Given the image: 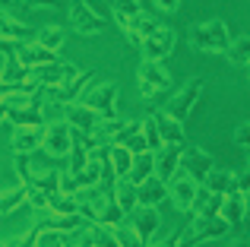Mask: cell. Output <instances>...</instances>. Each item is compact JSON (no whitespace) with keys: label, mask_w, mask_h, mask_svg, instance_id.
I'll return each instance as SVG.
<instances>
[{"label":"cell","mask_w":250,"mask_h":247,"mask_svg":"<svg viewBox=\"0 0 250 247\" xmlns=\"http://www.w3.org/2000/svg\"><path fill=\"white\" fill-rule=\"evenodd\" d=\"M63 121H67L73 130H80V133L92 136V140H95L98 130H102V118H98V114L92 111L89 105H83V102H73V105H67V111H63ZM95 143H98V140H95ZM98 146H102V143H98Z\"/></svg>","instance_id":"10"},{"label":"cell","mask_w":250,"mask_h":247,"mask_svg":"<svg viewBox=\"0 0 250 247\" xmlns=\"http://www.w3.org/2000/svg\"><path fill=\"white\" fill-rule=\"evenodd\" d=\"M140 124H143V140H146L149 152H159L162 149V136H159V127H155V114L149 111L146 121H140Z\"/></svg>","instance_id":"31"},{"label":"cell","mask_w":250,"mask_h":247,"mask_svg":"<svg viewBox=\"0 0 250 247\" xmlns=\"http://www.w3.org/2000/svg\"><path fill=\"white\" fill-rule=\"evenodd\" d=\"M111 10H114V13H124V16H140V13H143V3H140V0H111Z\"/></svg>","instance_id":"36"},{"label":"cell","mask_w":250,"mask_h":247,"mask_svg":"<svg viewBox=\"0 0 250 247\" xmlns=\"http://www.w3.org/2000/svg\"><path fill=\"white\" fill-rule=\"evenodd\" d=\"M13 54H16V61L22 63L25 70L44 67V63H57V54H54V51L42 48L38 41H22V44H13Z\"/></svg>","instance_id":"14"},{"label":"cell","mask_w":250,"mask_h":247,"mask_svg":"<svg viewBox=\"0 0 250 247\" xmlns=\"http://www.w3.org/2000/svg\"><path fill=\"white\" fill-rule=\"evenodd\" d=\"M155 174V152H140V155H133V168H130V174H127V181L130 184H143L146 178H152Z\"/></svg>","instance_id":"24"},{"label":"cell","mask_w":250,"mask_h":247,"mask_svg":"<svg viewBox=\"0 0 250 247\" xmlns=\"http://www.w3.org/2000/svg\"><path fill=\"white\" fill-rule=\"evenodd\" d=\"M3 63H6V51H0V73H3Z\"/></svg>","instance_id":"45"},{"label":"cell","mask_w":250,"mask_h":247,"mask_svg":"<svg viewBox=\"0 0 250 247\" xmlns=\"http://www.w3.org/2000/svg\"><path fill=\"white\" fill-rule=\"evenodd\" d=\"M238 190L244 193V197L250 193V165L244 168V171H238Z\"/></svg>","instance_id":"38"},{"label":"cell","mask_w":250,"mask_h":247,"mask_svg":"<svg viewBox=\"0 0 250 247\" xmlns=\"http://www.w3.org/2000/svg\"><path fill=\"white\" fill-rule=\"evenodd\" d=\"M130 225H133V231L140 235V241L149 247V241H152V235L159 231V225H162V216H159V209L155 206H136L133 212H130Z\"/></svg>","instance_id":"13"},{"label":"cell","mask_w":250,"mask_h":247,"mask_svg":"<svg viewBox=\"0 0 250 247\" xmlns=\"http://www.w3.org/2000/svg\"><path fill=\"white\" fill-rule=\"evenodd\" d=\"M44 143V127H16L10 136L13 155H32Z\"/></svg>","instance_id":"17"},{"label":"cell","mask_w":250,"mask_h":247,"mask_svg":"<svg viewBox=\"0 0 250 247\" xmlns=\"http://www.w3.org/2000/svg\"><path fill=\"white\" fill-rule=\"evenodd\" d=\"M247 165H250V149H247Z\"/></svg>","instance_id":"47"},{"label":"cell","mask_w":250,"mask_h":247,"mask_svg":"<svg viewBox=\"0 0 250 247\" xmlns=\"http://www.w3.org/2000/svg\"><path fill=\"white\" fill-rule=\"evenodd\" d=\"M61 247H73V235H70V238H67V241H63Z\"/></svg>","instance_id":"46"},{"label":"cell","mask_w":250,"mask_h":247,"mask_svg":"<svg viewBox=\"0 0 250 247\" xmlns=\"http://www.w3.org/2000/svg\"><path fill=\"white\" fill-rule=\"evenodd\" d=\"M234 146L250 149V121H247V124H241V127L234 130Z\"/></svg>","instance_id":"37"},{"label":"cell","mask_w":250,"mask_h":247,"mask_svg":"<svg viewBox=\"0 0 250 247\" xmlns=\"http://www.w3.org/2000/svg\"><path fill=\"white\" fill-rule=\"evenodd\" d=\"M203 187H206L209 193L228 197V193L238 190V171H228V168H212V171L203 178Z\"/></svg>","instance_id":"21"},{"label":"cell","mask_w":250,"mask_h":247,"mask_svg":"<svg viewBox=\"0 0 250 247\" xmlns=\"http://www.w3.org/2000/svg\"><path fill=\"white\" fill-rule=\"evenodd\" d=\"M181 149L184 146H162L155 152V178L159 181L171 184L177 178V171H181Z\"/></svg>","instance_id":"18"},{"label":"cell","mask_w":250,"mask_h":247,"mask_svg":"<svg viewBox=\"0 0 250 247\" xmlns=\"http://www.w3.org/2000/svg\"><path fill=\"white\" fill-rule=\"evenodd\" d=\"M48 209L54 212V216H76V193H67V190L51 193Z\"/></svg>","instance_id":"28"},{"label":"cell","mask_w":250,"mask_h":247,"mask_svg":"<svg viewBox=\"0 0 250 247\" xmlns=\"http://www.w3.org/2000/svg\"><path fill=\"white\" fill-rule=\"evenodd\" d=\"M212 168H215V159L209 152H203V149H196V146L181 149V174H190L193 181L203 184V178H206Z\"/></svg>","instance_id":"12"},{"label":"cell","mask_w":250,"mask_h":247,"mask_svg":"<svg viewBox=\"0 0 250 247\" xmlns=\"http://www.w3.org/2000/svg\"><path fill=\"white\" fill-rule=\"evenodd\" d=\"M234 247H250V238H238V241H234Z\"/></svg>","instance_id":"43"},{"label":"cell","mask_w":250,"mask_h":247,"mask_svg":"<svg viewBox=\"0 0 250 247\" xmlns=\"http://www.w3.org/2000/svg\"><path fill=\"white\" fill-rule=\"evenodd\" d=\"M76 73H80L76 63L57 61V63H44V67L32 70V82H38V86H44V89H57V86H63V82H67L70 76H76Z\"/></svg>","instance_id":"11"},{"label":"cell","mask_w":250,"mask_h":247,"mask_svg":"<svg viewBox=\"0 0 250 247\" xmlns=\"http://www.w3.org/2000/svg\"><path fill=\"white\" fill-rule=\"evenodd\" d=\"M200 95H203V80H200V76H193V80H190L187 86H184L181 92H177L174 99H171L168 105H165V114H168V118H174V121H181V124H184V121L190 118V111L196 108Z\"/></svg>","instance_id":"5"},{"label":"cell","mask_w":250,"mask_h":247,"mask_svg":"<svg viewBox=\"0 0 250 247\" xmlns=\"http://www.w3.org/2000/svg\"><path fill=\"white\" fill-rule=\"evenodd\" d=\"M35 38V32H32V25L19 22L16 16H10V13H0V41H32Z\"/></svg>","instance_id":"23"},{"label":"cell","mask_w":250,"mask_h":247,"mask_svg":"<svg viewBox=\"0 0 250 247\" xmlns=\"http://www.w3.org/2000/svg\"><path fill=\"white\" fill-rule=\"evenodd\" d=\"M63 38H67V32H63L61 25H44V29H38V32H35V41L42 44V48L54 51V54L63 48Z\"/></svg>","instance_id":"27"},{"label":"cell","mask_w":250,"mask_h":247,"mask_svg":"<svg viewBox=\"0 0 250 247\" xmlns=\"http://www.w3.org/2000/svg\"><path fill=\"white\" fill-rule=\"evenodd\" d=\"M13 3H22L25 6V0H0V6H13Z\"/></svg>","instance_id":"44"},{"label":"cell","mask_w":250,"mask_h":247,"mask_svg":"<svg viewBox=\"0 0 250 247\" xmlns=\"http://www.w3.org/2000/svg\"><path fill=\"white\" fill-rule=\"evenodd\" d=\"M228 61H234V63H250V35H241V38H234L231 44H228Z\"/></svg>","instance_id":"30"},{"label":"cell","mask_w":250,"mask_h":247,"mask_svg":"<svg viewBox=\"0 0 250 247\" xmlns=\"http://www.w3.org/2000/svg\"><path fill=\"white\" fill-rule=\"evenodd\" d=\"M73 247H95V241H92V231L85 228V231H80V235H76V244Z\"/></svg>","instance_id":"39"},{"label":"cell","mask_w":250,"mask_h":247,"mask_svg":"<svg viewBox=\"0 0 250 247\" xmlns=\"http://www.w3.org/2000/svg\"><path fill=\"white\" fill-rule=\"evenodd\" d=\"M174 48H177V32L171 29V25H165V22H162L159 29H155L152 35L140 44L143 61H155V63H162L165 57H171V51H174Z\"/></svg>","instance_id":"4"},{"label":"cell","mask_w":250,"mask_h":247,"mask_svg":"<svg viewBox=\"0 0 250 247\" xmlns=\"http://www.w3.org/2000/svg\"><path fill=\"white\" fill-rule=\"evenodd\" d=\"M124 222H127V219H124ZM124 222H117L114 228H111V231H114V238H117V244H121V247H146V244L140 241V235L133 231V225H124Z\"/></svg>","instance_id":"32"},{"label":"cell","mask_w":250,"mask_h":247,"mask_svg":"<svg viewBox=\"0 0 250 247\" xmlns=\"http://www.w3.org/2000/svg\"><path fill=\"white\" fill-rule=\"evenodd\" d=\"M6 111H10V105H6V102H0V121H6Z\"/></svg>","instance_id":"42"},{"label":"cell","mask_w":250,"mask_h":247,"mask_svg":"<svg viewBox=\"0 0 250 247\" xmlns=\"http://www.w3.org/2000/svg\"><path fill=\"white\" fill-rule=\"evenodd\" d=\"M181 235H184V225L174 231V235H168V238H165V241H162L159 247H181Z\"/></svg>","instance_id":"40"},{"label":"cell","mask_w":250,"mask_h":247,"mask_svg":"<svg viewBox=\"0 0 250 247\" xmlns=\"http://www.w3.org/2000/svg\"><path fill=\"white\" fill-rule=\"evenodd\" d=\"M165 200H168V184L159 181L155 174L146 178L143 184H136V203H140V206H155V209H159Z\"/></svg>","instance_id":"20"},{"label":"cell","mask_w":250,"mask_h":247,"mask_svg":"<svg viewBox=\"0 0 250 247\" xmlns=\"http://www.w3.org/2000/svg\"><path fill=\"white\" fill-rule=\"evenodd\" d=\"M219 216L225 219L228 225H231V231L241 228V225H244V219H247V197H244L241 190L228 193L225 203H222V212H219Z\"/></svg>","instance_id":"22"},{"label":"cell","mask_w":250,"mask_h":247,"mask_svg":"<svg viewBox=\"0 0 250 247\" xmlns=\"http://www.w3.org/2000/svg\"><path fill=\"white\" fill-rule=\"evenodd\" d=\"M0 247H6V244H3V241H0Z\"/></svg>","instance_id":"48"},{"label":"cell","mask_w":250,"mask_h":247,"mask_svg":"<svg viewBox=\"0 0 250 247\" xmlns=\"http://www.w3.org/2000/svg\"><path fill=\"white\" fill-rule=\"evenodd\" d=\"M190 44L196 51H209V54H228V44H231V35H228V25L222 19H206V22H196L190 29Z\"/></svg>","instance_id":"2"},{"label":"cell","mask_w":250,"mask_h":247,"mask_svg":"<svg viewBox=\"0 0 250 247\" xmlns=\"http://www.w3.org/2000/svg\"><path fill=\"white\" fill-rule=\"evenodd\" d=\"M247 212H250V203H247Z\"/></svg>","instance_id":"49"},{"label":"cell","mask_w":250,"mask_h":247,"mask_svg":"<svg viewBox=\"0 0 250 247\" xmlns=\"http://www.w3.org/2000/svg\"><path fill=\"white\" fill-rule=\"evenodd\" d=\"M48 193L44 190H38V187H25V203L32 206L35 212H48Z\"/></svg>","instance_id":"35"},{"label":"cell","mask_w":250,"mask_h":247,"mask_svg":"<svg viewBox=\"0 0 250 247\" xmlns=\"http://www.w3.org/2000/svg\"><path fill=\"white\" fill-rule=\"evenodd\" d=\"M247 70H250V63H247Z\"/></svg>","instance_id":"50"},{"label":"cell","mask_w":250,"mask_h":247,"mask_svg":"<svg viewBox=\"0 0 250 247\" xmlns=\"http://www.w3.org/2000/svg\"><path fill=\"white\" fill-rule=\"evenodd\" d=\"M114 200H117V206L124 209V216H130V212L140 206V203H136V187L130 184L127 178H121V181L114 184Z\"/></svg>","instance_id":"26"},{"label":"cell","mask_w":250,"mask_h":247,"mask_svg":"<svg viewBox=\"0 0 250 247\" xmlns=\"http://www.w3.org/2000/svg\"><path fill=\"white\" fill-rule=\"evenodd\" d=\"M136 80H140V95L146 99L149 111H155V105L162 102V95L171 92V76L162 63L155 61H143L140 70H136Z\"/></svg>","instance_id":"1"},{"label":"cell","mask_w":250,"mask_h":247,"mask_svg":"<svg viewBox=\"0 0 250 247\" xmlns=\"http://www.w3.org/2000/svg\"><path fill=\"white\" fill-rule=\"evenodd\" d=\"M80 102L89 105L102 121H117V82H92Z\"/></svg>","instance_id":"3"},{"label":"cell","mask_w":250,"mask_h":247,"mask_svg":"<svg viewBox=\"0 0 250 247\" xmlns=\"http://www.w3.org/2000/svg\"><path fill=\"white\" fill-rule=\"evenodd\" d=\"M108 146H124V149H130L133 155L149 152L146 140H143V124L140 121H124V127L108 140Z\"/></svg>","instance_id":"15"},{"label":"cell","mask_w":250,"mask_h":247,"mask_svg":"<svg viewBox=\"0 0 250 247\" xmlns=\"http://www.w3.org/2000/svg\"><path fill=\"white\" fill-rule=\"evenodd\" d=\"M155 127H159V136H162V146H187V133H184V124L168 118L165 111L155 108Z\"/></svg>","instance_id":"19"},{"label":"cell","mask_w":250,"mask_h":247,"mask_svg":"<svg viewBox=\"0 0 250 247\" xmlns=\"http://www.w3.org/2000/svg\"><path fill=\"white\" fill-rule=\"evenodd\" d=\"M108 159H111V168H114V178H127L130 168H133V152L124 146H108Z\"/></svg>","instance_id":"25"},{"label":"cell","mask_w":250,"mask_h":247,"mask_svg":"<svg viewBox=\"0 0 250 247\" xmlns=\"http://www.w3.org/2000/svg\"><path fill=\"white\" fill-rule=\"evenodd\" d=\"M22 203H25V184L13 187V190H3V193H0V216H10V212H16Z\"/></svg>","instance_id":"29"},{"label":"cell","mask_w":250,"mask_h":247,"mask_svg":"<svg viewBox=\"0 0 250 247\" xmlns=\"http://www.w3.org/2000/svg\"><path fill=\"white\" fill-rule=\"evenodd\" d=\"M38 235H42V225H32L29 231H25V235H13L10 241H3L6 247H38Z\"/></svg>","instance_id":"33"},{"label":"cell","mask_w":250,"mask_h":247,"mask_svg":"<svg viewBox=\"0 0 250 247\" xmlns=\"http://www.w3.org/2000/svg\"><path fill=\"white\" fill-rule=\"evenodd\" d=\"M196 193H200V181H193L190 174L177 171V178L168 184V200L174 203L177 212H187V216H190V209H193V203H196Z\"/></svg>","instance_id":"9"},{"label":"cell","mask_w":250,"mask_h":247,"mask_svg":"<svg viewBox=\"0 0 250 247\" xmlns=\"http://www.w3.org/2000/svg\"><path fill=\"white\" fill-rule=\"evenodd\" d=\"M42 149L48 155H70V124L67 121H57V124H48L44 127V143Z\"/></svg>","instance_id":"16"},{"label":"cell","mask_w":250,"mask_h":247,"mask_svg":"<svg viewBox=\"0 0 250 247\" xmlns=\"http://www.w3.org/2000/svg\"><path fill=\"white\" fill-rule=\"evenodd\" d=\"M159 3L162 13H177V6H181V0H155Z\"/></svg>","instance_id":"41"},{"label":"cell","mask_w":250,"mask_h":247,"mask_svg":"<svg viewBox=\"0 0 250 247\" xmlns=\"http://www.w3.org/2000/svg\"><path fill=\"white\" fill-rule=\"evenodd\" d=\"M70 22H73V32H76V35L92 38V35H98V32H102L104 19L89 6V0H70Z\"/></svg>","instance_id":"7"},{"label":"cell","mask_w":250,"mask_h":247,"mask_svg":"<svg viewBox=\"0 0 250 247\" xmlns=\"http://www.w3.org/2000/svg\"><path fill=\"white\" fill-rule=\"evenodd\" d=\"M92 73H95V70H80V73L70 76L63 86H57V89H44V99L61 102V105H73V102H80V99H83L85 86H92Z\"/></svg>","instance_id":"8"},{"label":"cell","mask_w":250,"mask_h":247,"mask_svg":"<svg viewBox=\"0 0 250 247\" xmlns=\"http://www.w3.org/2000/svg\"><path fill=\"white\" fill-rule=\"evenodd\" d=\"M92 231V241H95V247H121L114 238V231L108 228V225H89Z\"/></svg>","instance_id":"34"},{"label":"cell","mask_w":250,"mask_h":247,"mask_svg":"<svg viewBox=\"0 0 250 247\" xmlns=\"http://www.w3.org/2000/svg\"><path fill=\"white\" fill-rule=\"evenodd\" d=\"M42 102H44V86H38L25 105H10V111H6V121L16 124V127H44Z\"/></svg>","instance_id":"6"}]
</instances>
